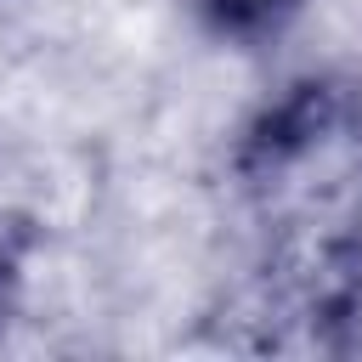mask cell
Here are the masks:
<instances>
[{
	"label": "cell",
	"instance_id": "obj_1",
	"mask_svg": "<svg viewBox=\"0 0 362 362\" xmlns=\"http://www.w3.org/2000/svg\"><path fill=\"white\" fill-rule=\"evenodd\" d=\"M351 119H356V85L345 74L305 68L249 107V119L232 136V175L249 187L283 181L288 170L311 164L328 141H339Z\"/></svg>",
	"mask_w": 362,
	"mask_h": 362
},
{
	"label": "cell",
	"instance_id": "obj_3",
	"mask_svg": "<svg viewBox=\"0 0 362 362\" xmlns=\"http://www.w3.org/2000/svg\"><path fill=\"white\" fill-rule=\"evenodd\" d=\"M23 283H28V243L11 226H0V334L23 305Z\"/></svg>",
	"mask_w": 362,
	"mask_h": 362
},
{
	"label": "cell",
	"instance_id": "obj_2",
	"mask_svg": "<svg viewBox=\"0 0 362 362\" xmlns=\"http://www.w3.org/2000/svg\"><path fill=\"white\" fill-rule=\"evenodd\" d=\"M181 6L204 40L226 51H266L305 17L311 0H181Z\"/></svg>",
	"mask_w": 362,
	"mask_h": 362
}]
</instances>
